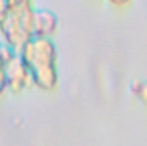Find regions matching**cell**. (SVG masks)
Listing matches in <instances>:
<instances>
[{"label": "cell", "mask_w": 147, "mask_h": 146, "mask_svg": "<svg viewBox=\"0 0 147 146\" xmlns=\"http://www.w3.org/2000/svg\"><path fill=\"white\" fill-rule=\"evenodd\" d=\"M33 28L38 36H50L57 28V17L50 12H36L33 19Z\"/></svg>", "instance_id": "cell-1"}, {"label": "cell", "mask_w": 147, "mask_h": 146, "mask_svg": "<svg viewBox=\"0 0 147 146\" xmlns=\"http://www.w3.org/2000/svg\"><path fill=\"white\" fill-rule=\"evenodd\" d=\"M130 89H132V95L137 96L147 107V83H144V81H134Z\"/></svg>", "instance_id": "cell-2"}, {"label": "cell", "mask_w": 147, "mask_h": 146, "mask_svg": "<svg viewBox=\"0 0 147 146\" xmlns=\"http://www.w3.org/2000/svg\"><path fill=\"white\" fill-rule=\"evenodd\" d=\"M24 3H26V0H7V5L9 7H21Z\"/></svg>", "instance_id": "cell-3"}, {"label": "cell", "mask_w": 147, "mask_h": 146, "mask_svg": "<svg viewBox=\"0 0 147 146\" xmlns=\"http://www.w3.org/2000/svg\"><path fill=\"white\" fill-rule=\"evenodd\" d=\"M110 2L113 5H116V7H127L132 0H110Z\"/></svg>", "instance_id": "cell-4"}, {"label": "cell", "mask_w": 147, "mask_h": 146, "mask_svg": "<svg viewBox=\"0 0 147 146\" xmlns=\"http://www.w3.org/2000/svg\"><path fill=\"white\" fill-rule=\"evenodd\" d=\"M7 0H0V21L3 19V14H5V9H7Z\"/></svg>", "instance_id": "cell-5"}]
</instances>
